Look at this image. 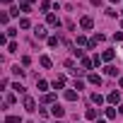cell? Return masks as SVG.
<instances>
[{"instance_id":"8992f818","label":"cell","mask_w":123,"mask_h":123,"mask_svg":"<svg viewBox=\"0 0 123 123\" xmlns=\"http://www.w3.org/2000/svg\"><path fill=\"white\" fill-rule=\"evenodd\" d=\"M51 113H53L55 118H60V116H63V113H65V109H63V106H58V104H55V106L51 109Z\"/></svg>"},{"instance_id":"9a60e30c","label":"cell","mask_w":123,"mask_h":123,"mask_svg":"<svg viewBox=\"0 0 123 123\" xmlns=\"http://www.w3.org/2000/svg\"><path fill=\"white\" fill-rule=\"evenodd\" d=\"M113 53H116V51H104L101 58H104V60H113Z\"/></svg>"},{"instance_id":"e0dca14e","label":"cell","mask_w":123,"mask_h":123,"mask_svg":"<svg viewBox=\"0 0 123 123\" xmlns=\"http://www.w3.org/2000/svg\"><path fill=\"white\" fill-rule=\"evenodd\" d=\"M5 123H19V116H7Z\"/></svg>"},{"instance_id":"83f0119b","label":"cell","mask_w":123,"mask_h":123,"mask_svg":"<svg viewBox=\"0 0 123 123\" xmlns=\"http://www.w3.org/2000/svg\"><path fill=\"white\" fill-rule=\"evenodd\" d=\"M106 116L109 118H116V109H106Z\"/></svg>"},{"instance_id":"ac0fdd59","label":"cell","mask_w":123,"mask_h":123,"mask_svg":"<svg viewBox=\"0 0 123 123\" xmlns=\"http://www.w3.org/2000/svg\"><path fill=\"white\" fill-rule=\"evenodd\" d=\"M29 5H31V3H27V0H24V3L19 5V10H22V12H29Z\"/></svg>"},{"instance_id":"f546056e","label":"cell","mask_w":123,"mask_h":123,"mask_svg":"<svg viewBox=\"0 0 123 123\" xmlns=\"http://www.w3.org/2000/svg\"><path fill=\"white\" fill-rule=\"evenodd\" d=\"M118 111H121V113H123V104H121V106H118Z\"/></svg>"},{"instance_id":"44dd1931","label":"cell","mask_w":123,"mask_h":123,"mask_svg":"<svg viewBox=\"0 0 123 123\" xmlns=\"http://www.w3.org/2000/svg\"><path fill=\"white\" fill-rule=\"evenodd\" d=\"M36 85H39V89H46V87H48V82H46V80H36Z\"/></svg>"},{"instance_id":"5bb4252c","label":"cell","mask_w":123,"mask_h":123,"mask_svg":"<svg viewBox=\"0 0 123 123\" xmlns=\"http://www.w3.org/2000/svg\"><path fill=\"white\" fill-rule=\"evenodd\" d=\"M19 27H22V29H29V27H31V22L24 17V19H19Z\"/></svg>"},{"instance_id":"2e32d148","label":"cell","mask_w":123,"mask_h":123,"mask_svg":"<svg viewBox=\"0 0 123 123\" xmlns=\"http://www.w3.org/2000/svg\"><path fill=\"white\" fill-rule=\"evenodd\" d=\"M92 65H94V63H92V60H89V58H82V68H87V70H89Z\"/></svg>"},{"instance_id":"484cf974","label":"cell","mask_w":123,"mask_h":123,"mask_svg":"<svg viewBox=\"0 0 123 123\" xmlns=\"http://www.w3.org/2000/svg\"><path fill=\"white\" fill-rule=\"evenodd\" d=\"M82 87H85V82H82V80H75V89H77V92H80V89H82Z\"/></svg>"},{"instance_id":"52a82bcc","label":"cell","mask_w":123,"mask_h":123,"mask_svg":"<svg viewBox=\"0 0 123 123\" xmlns=\"http://www.w3.org/2000/svg\"><path fill=\"white\" fill-rule=\"evenodd\" d=\"M104 73H106L109 77H113V75H118V70H116L113 65H106V68H104Z\"/></svg>"},{"instance_id":"5b68a950","label":"cell","mask_w":123,"mask_h":123,"mask_svg":"<svg viewBox=\"0 0 123 123\" xmlns=\"http://www.w3.org/2000/svg\"><path fill=\"white\" fill-rule=\"evenodd\" d=\"M63 85H65V77H63V75H58V77L53 80V87H55V89H63Z\"/></svg>"},{"instance_id":"7c38bea8","label":"cell","mask_w":123,"mask_h":123,"mask_svg":"<svg viewBox=\"0 0 123 123\" xmlns=\"http://www.w3.org/2000/svg\"><path fill=\"white\" fill-rule=\"evenodd\" d=\"M92 101H94V104H104V97H101V94H97V92H94V94H92Z\"/></svg>"},{"instance_id":"f1b7e54d","label":"cell","mask_w":123,"mask_h":123,"mask_svg":"<svg viewBox=\"0 0 123 123\" xmlns=\"http://www.w3.org/2000/svg\"><path fill=\"white\" fill-rule=\"evenodd\" d=\"M3 3H5V5H10V3H12V0H3Z\"/></svg>"},{"instance_id":"ffe728a7","label":"cell","mask_w":123,"mask_h":123,"mask_svg":"<svg viewBox=\"0 0 123 123\" xmlns=\"http://www.w3.org/2000/svg\"><path fill=\"white\" fill-rule=\"evenodd\" d=\"M7 51H10V53H15V51H17V43H15V41H10V43H7Z\"/></svg>"},{"instance_id":"7402d4cb","label":"cell","mask_w":123,"mask_h":123,"mask_svg":"<svg viewBox=\"0 0 123 123\" xmlns=\"http://www.w3.org/2000/svg\"><path fill=\"white\" fill-rule=\"evenodd\" d=\"M12 87H15V92H19V94H24V87H22V85H19V82H15V85H12Z\"/></svg>"},{"instance_id":"ba28073f","label":"cell","mask_w":123,"mask_h":123,"mask_svg":"<svg viewBox=\"0 0 123 123\" xmlns=\"http://www.w3.org/2000/svg\"><path fill=\"white\" fill-rule=\"evenodd\" d=\"M65 99H68V101H75V99H77V92H75V89H68V92H65Z\"/></svg>"},{"instance_id":"d4e9b609","label":"cell","mask_w":123,"mask_h":123,"mask_svg":"<svg viewBox=\"0 0 123 123\" xmlns=\"http://www.w3.org/2000/svg\"><path fill=\"white\" fill-rule=\"evenodd\" d=\"M12 73H15V75H19V77H22V75H24V70H22V68H19V65H17V68H12Z\"/></svg>"},{"instance_id":"4dcf8cb0","label":"cell","mask_w":123,"mask_h":123,"mask_svg":"<svg viewBox=\"0 0 123 123\" xmlns=\"http://www.w3.org/2000/svg\"><path fill=\"white\" fill-rule=\"evenodd\" d=\"M111 3H118V0H111Z\"/></svg>"},{"instance_id":"9c48e42d","label":"cell","mask_w":123,"mask_h":123,"mask_svg":"<svg viewBox=\"0 0 123 123\" xmlns=\"http://www.w3.org/2000/svg\"><path fill=\"white\" fill-rule=\"evenodd\" d=\"M109 101H111V104H118V101H121V94H118V92H111V94H109Z\"/></svg>"},{"instance_id":"30bf717a","label":"cell","mask_w":123,"mask_h":123,"mask_svg":"<svg viewBox=\"0 0 123 123\" xmlns=\"http://www.w3.org/2000/svg\"><path fill=\"white\" fill-rule=\"evenodd\" d=\"M89 82H92V85H97V87H99V85H101V77H99V75H94V73H92V75H89Z\"/></svg>"},{"instance_id":"4fadbf2b","label":"cell","mask_w":123,"mask_h":123,"mask_svg":"<svg viewBox=\"0 0 123 123\" xmlns=\"http://www.w3.org/2000/svg\"><path fill=\"white\" fill-rule=\"evenodd\" d=\"M41 65H43V68H51V58H48V55H41Z\"/></svg>"},{"instance_id":"d6986e66","label":"cell","mask_w":123,"mask_h":123,"mask_svg":"<svg viewBox=\"0 0 123 123\" xmlns=\"http://www.w3.org/2000/svg\"><path fill=\"white\" fill-rule=\"evenodd\" d=\"M77 43H80V46H89V41H87L85 36H77Z\"/></svg>"},{"instance_id":"603a6c76","label":"cell","mask_w":123,"mask_h":123,"mask_svg":"<svg viewBox=\"0 0 123 123\" xmlns=\"http://www.w3.org/2000/svg\"><path fill=\"white\" fill-rule=\"evenodd\" d=\"M5 104H7V106L15 104V94H7V97H5Z\"/></svg>"},{"instance_id":"8fae6325","label":"cell","mask_w":123,"mask_h":123,"mask_svg":"<svg viewBox=\"0 0 123 123\" xmlns=\"http://www.w3.org/2000/svg\"><path fill=\"white\" fill-rule=\"evenodd\" d=\"M58 43H60V39H58V36H51V39H48V46H51V48H55Z\"/></svg>"},{"instance_id":"6da1fadb","label":"cell","mask_w":123,"mask_h":123,"mask_svg":"<svg viewBox=\"0 0 123 123\" xmlns=\"http://www.w3.org/2000/svg\"><path fill=\"white\" fill-rule=\"evenodd\" d=\"M80 27H82V29H92V27H94V19L87 15V17H82V19H80Z\"/></svg>"},{"instance_id":"3957f363","label":"cell","mask_w":123,"mask_h":123,"mask_svg":"<svg viewBox=\"0 0 123 123\" xmlns=\"http://www.w3.org/2000/svg\"><path fill=\"white\" fill-rule=\"evenodd\" d=\"M24 109H27V111H36V101H34L31 97H24Z\"/></svg>"},{"instance_id":"cb8c5ba5","label":"cell","mask_w":123,"mask_h":123,"mask_svg":"<svg viewBox=\"0 0 123 123\" xmlns=\"http://www.w3.org/2000/svg\"><path fill=\"white\" fill-rule=\"evenodd\" d=\"M87 118H89V121L97 118V109H89V111H87Z\"/></svg>"},{"instance_id":"7a4b0ae2","label":"cell","mask_w":123,"mask_h":123,"mask_svg":"<svg viewBox=\"0 0 123 123\" xmlns=\"http://www.w3.org/2000/svg\"><path fill=\"white\" fill-rule=\"evenodd\" d=\"M34 36H36V39H46V27L36 24V27H34Z\"/></svg>"},{"instance_id":"4316f807","label":"cell","mask_w":123,"mask_h":123,"mask_svg":"<svg viewBox=\"0 0 123 123\" xmlns=\"http://www.w3.org/2000/svg\"><path fill=\"white\" fill-rule=\"evenodd\" d=\"M53 99H55L53 94H46V97H43V101H46V104H53Z\"/></svg>"},{"instance_id":"277c9868","label":"cell","mask_w":123,"mask_h":123,"mask_svg":"<svg viewBox=\"0 0 123 123\" xmlns=\"http://www.w3.org/2000/svg\"><path fill=\"white\" fill-rule=\"evenodd\" d=\"M46 22H48L51 27H58V24H60V22H58V17H55L53 12H48V15H46Z\"/></svg>"}]
</instances>
